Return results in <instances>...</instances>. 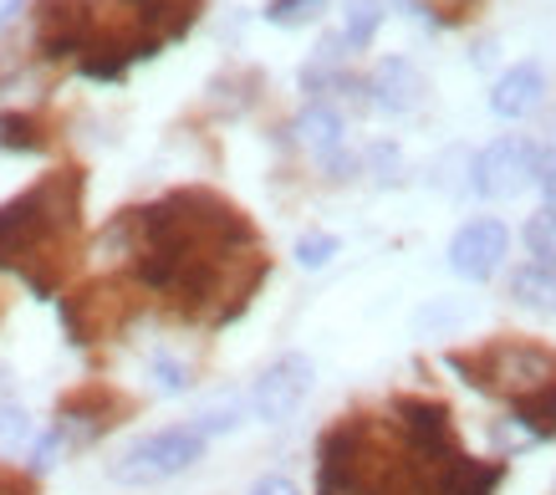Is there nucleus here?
<instances>
[{"mask_svg":"<svg viewBox=\"0 0 556 495\" xmlns=\"http://www.w3.org/2000/svg\"><path fill=\"white\" fill-rule=\"evenodd\" d=\"M77 210H83V174L56 169L26 194L0 205V271H16L36 291V261L62 236L77 230Z\"/></svg>","mask_w":556,"mask_h":495,"instance_id":"obj_1","label":"nucleus"},{"mask_svg":"<svg viewBox=\"0 0 556 495\" xmlns=\"http://www.w3.org/2000/svg\"><path fill=\"white\" fill-rule=\"evenodd\" d=\"M444 363L455 368L470 389L480 393H531L556 378V353L541 342H490L480 353H444Z\"/></svg>","mask_w":556,"mask_h":495,"instance_id":"obj_2","label":"nucleus"},{"mask_svg":"<svg viewBox=\"0 0 556 495\" xmlns=\"http://www.w3.org/2000/svg\"><path fill=\"white\" fill-rule=\"evenodd\" d=\"M204 460V434L194 424H169L159 434H143L108 465V475L118 485H159V480L185 475L189 465Z\"/></svg>","mask_w":556,"mask_h":495,"instance_id":"obj_3","label":"nucleus"},{"mask_svg":"<svg viewBox=\"0 0 556 495\" xmlns=\"http://www.w3.org/2000/svg\"><path fill=\"white\" fill-rule=\"evenodd\" d=\"M536 169H541L536 143L526 134H506L475 154L470 185L480 200H516V194H526V189L536 185Z\"/></svg>","mask_w":556,"mask_h":495,"instance_id":"obj_4","label":"nucleus"},{"mask_svg":"<svg viewBox=\"0 0 556 495\" xmlns=\"http://www.w3.org/2000/svg\"><path fill=\"white\" fill-rule=\"evenodd\" d=\"M312 393V358L306 353H281L266 373L251 383V414L261 424H287Z\"/></svg>","mask_w":556,"mask_h":495,"instance_id":"obj_5","label":"nucleus"},{"mask_svg":"<svg viewBox=\"0 0 556 495\" xmlns=\"http://www.w3.org/2000/svg\"><path fill=\"white\" fill-rule=\"evenodd\" d=\"M36 41L47 62L92 47V0H36Z\"/></svg>","mask_w":556,"mask_h":495,"instance_id":"obj_6","label":"nucleus"},{"mask_svg":"<svg viewBox=\"0 0 556 495\" xmlns=\"http://www.w3.org/2000/svg\"><path fill=\"white\" fill-rule=\"evenodd\" d=\"M291 134H296V143L327 169V179H353L357 174V158L342 149V143H348V123H342V113L332 103L302 107V118H296Z\"/></svg>","mask_w":556,"mask_h":495,"instance_id":"obj_7","label":"nucleus"},{"mask_svg":"<svg viewBox=\"0 0 556 495\" xmlns=\"http://www.w3.org/2000/svg\"><path fill=\"white\" fill-rule=\"evenodd\" d=\"M510 256V230L501 220H470L450 240V271L465 281H490Z\"/></svg>","mask_w":556,"mask_h":495,"instance_id":"obj_8","label":"nucleus"},{"mask_svg":"<svg viewBox=\"0 0 556 495\" xmlns=\"http://www.w3.org/2000/svg\"><path fill=\"white\" fill-rule=\"evenodd\" d=\"M363 98L368 107L388 113V118H399V113H414L424 103V72L408 62V56H383V62H372V72L363 77Z\"/></svg>","mask_w":556,"mask_h":495,"instance_id":"obj_9","label":"nucleus"},{"mask_svg":"<svg viewBox=\"0 0 556 495\" xmlns=\"http://www.w3.org/2000/svg\"><path fill=\"white\" fill-rule=\"evenodd\" d=\"M541 98H546V77H541L536 62H516V67L495 82V92H490V113L495 118H531L541 107Z\"/></svg>","mask_w":556,"mask_h":495,"instance_id":"obj_10","label":"nucleus"},{"mask_svg":"<svg viewBox=\"0 0 556 495\" xmlns=\"http://www.w3.org/2000/svg\"><path fill=\"white\" fill-rule=\"evenodd\" d=\"M501 480H506V460H470V455H459V460L429 485V495H495Z\"/></svg>","mask_w":556,"mask_h":495,"instance_id":"obj_11","label":"nucleus"},{"mask_svg":"<svg viewBox=\"0 0 556 495\" xmlns=\"http://www.w3.org/2000/svg\"><path fill=\"white\" fill-rule=\"evenodd\" d=\"M108 414H113V404H108L102 393H77V398H67V404H62L56 429H62V440H67V444H92L102 429L113 424Z\"/></svg>","mask_w":556,"mask_h":495,"instance_id":"obj_12","label":"nucleus"},{"mask_svg":"<svg viewBox=\"0 0 556 495\" xmlns=\"http://www.w3.org/2000/svg\"><path fill=\"white\" fill-rule=\"evenodd\" d=\"M510 424H521L526 440H556V378L510 398Z\"/></svg>","mask_w":556,"mask_h":495,"instance_id":"obj_13","label":"nucleus"},{"mask_svg":"<svg viewBox=\"0 0 556 495\" xmlns=\"http://www.w3.org/2000/svg\"><path fill=\"white\" fill-rule=\"evenodd\" d=\"M510 296L521 307H536V312H552L556 317V266H516L510 271Z\"/></svg>","mask_w":556,"mask_h":495,"instance_id":"obj_14","label":"nucleus"},{"mask_svg":"<svg viewBox=\"0 0 556 495\" xmlns=\"http://www.w3.org/2000/svg\"><path fill=\"white\" fill-rule=\"evenodd\" d=\"M378 26H383V0H348V26L338 36L348 52H363V47H372Z\"/></svg>","mask_w":556,"mask_h":495,"instance_id":"obj_15","label":"nucleus"},{"mask_svg":"<svg viewBox=\"0 0 556 495\" xmlns=\"http://www.w3.org/2000/svg\"><path fill=\"white\" fill-rule=\"evenodd\" d=\"M0 149H5V154H41V149H47V134H41V123L26 118V113H5V118H0Z\"/></svg>","mask_w":556,"mask_h":495,"instance_id":"obj_16","label":"nucleus"},{"mask_svg":"<svg viewBox=\"0 0 556 495\" xmlns=\"http://www.w3.org/2000/svg\"><path fill=\"white\" fill-rule=\"evenodd\" d=\"M526 240V251H531V261L536 266H556V215L552 210H541V215H531L521 230Z\"/></svg>","mask_w":556,"mask_h":495,"instance_id":"obj_17","label":"nucleus"},{"mask_svg":"<svg viewBox=\"0 0 556 495\" xmlns=\"http://www.w3.org/2000/svg\"><path fill=\"white\" fill-rule=\"evenodd\" d=\"M31 444V414L21 404H0V455H21Z\"/></svg>","mask_w":556,"mask_h":495,"instance_id":"obj_18","label":"nucleus"},{"mask_svg":"<svg viewBox=\"0 0 556 495\" xmlns=\"http://www.w3.org/2000/svg\"><path fill=\"white\" fill-rule=\"evenodd\" d=\"M327 11V0H266V21L270 26H306Z\"/></svg>","mask_w":556,"mask_h":495,"instance_id":"obj_19","label":"nucleus"},{"mask_svg":"<svg viewBox=\"0 0 556 495\" xmlns=\"http://www.w3.org/2000/svg\"><path fill=\"white\" fill-rule=\"evenodd\" d=\"M332 256H338V236H302L296 240V261H302L306 271H321Z\"/></svg>","mask_w":556,"mask_h":495,"instance_id":"obj_20","label":"nucleus"},{"mask_svg":"<svg viewBox=\"0 0 556 495\" xmlns=\"http://www.w3.org/2000/svg\"><path fill=\"white\" fill-rule=\"evenodd\" d=\"M153 383H159L164 393H185L189 389V368L179 358H169V353H159V358H153Z\"/></svg>","mask_w":556,"mask_h":495,"instance_id":"obj_21","label":"nucleus"},{"mask_svg":"<svg viewBox=\"0 0 556 495\" xmlns=\"http://www.w3.org/2000/svg\"><path fill=\"white\" fill-rule=\"evenodd\" d=\"M62 449H67V440H62V429L51 424V434H47V440H36V449H31V470H36V475H47L51 465L62 460Z\"/></svg>","mask_w":556,"mask_h":495,"instance_id":"obj_22","label":"nucleus"},{"mask_svg":"<svg viewBox=\"0 0 556 495\" xmlns=\"http://www.w3.org/2000/svg\"><path fill=\"white\" fill-rule=\"evenodd\" d=\"M536 185L546 194V210L556 215V138L546 143V154H541V169H536Z\"/></svg>","mask_w":556,"mask_h":495,"instance_id":"obj_23","label":"nucleus"},{"mask_svg":"<svg viewBox=\"0 0 556 495\" xmlns=\"http://www.w3.org/2000/svg\"><path fill=\"white\" fill-rule=\"evenodd\" d=\"M368 164L378 169V179H399V149H393V143H372Z\"/></svg>","mask_w":556,"mask_h":495,"instance_id":"obj_24","label":"nucleus"},{"mask_svg":"<svg viewBox=\"0 0 556 495\" xmlns=\"http://www.w3.org/2000/svg\"><path fill=\"white\" fill-rule=\"evenodd\" d=\"M245 495H302V491H296L291 480H281V475H266V480H255Z\"/></svg>","mask_w":556,"mask_h":495,"instance_id":"obj_25","label":"nucleus"},{"mask_svg":"<svg viewBox=\"0 0 556 495\" xmlns=\"http://www.w3.org/2000/svg\"><path fill=\"white\" fill-rule=\"evenodd\" d=\"M21 5H26V0H0V26H5V21H11V16H16Z\"/></svg>","mask_w":556,"mask_h":495,"instance_id":"obj_26","label":"nucleus"},{"mask_svg":"<svg viewBox=\"0 0 556 495\" xmlns=\"http://www.w3.org/2000/svg\"><path fill=\"white\" fill-rule=\"evenodd\" d=\"M128 5H138V11H149V5H153V0H128Z\"/></svg>","mask_w":556,"mask_h":495,"instance_id":"obj_27","label":"nucleus"},{"mask_svg":"<svg viewBox=\"0 0 556 495\" xmlns=\"http://www.w3.org/2000/svg\"><path fill=\"white\" fill-rule=\"evenodd\" d=\"M0 383H5V368H0Z\"/></svg>","mask_w":556,"mask_h":495,"instance_id":"obj_28","label":"nucleus"},{"mask_svg":"<svg viewBox=\"0 0 556 495\" xmlns=\"http://www.w3.org/2000/svg\"><path fill=\"white\" fill-rule=\"evenodd\" d=\"M455 5H465V0H455Z\"/></svg>","mask_w":556,"mask_h":495,"instance_id":"obj_29","label":"nucleus"}]
</instances>
